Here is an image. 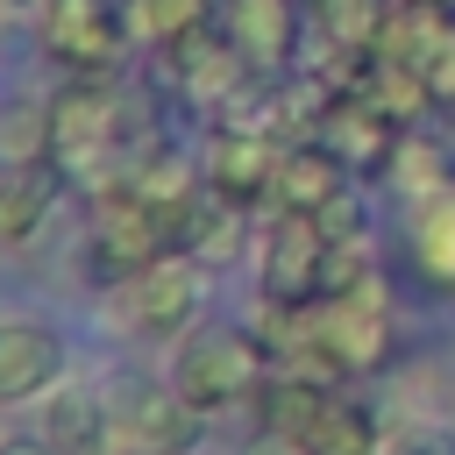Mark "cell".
<instances>
[{
	"mask_svg": "<svg viewBox=\"0 0 455 455\" xmlns=\"http://www.w3.org/2000/svg\"><path fill=\"white\" fill-rule=\"evenodd\" d=\"M391 21V0H320V28L334 50H377Z\"/></svg>",
	"mask_w": 455,
	"mask_h": 455,
	"instance_id": "cell-22",
	"label": "cell"
},
{
	"mask_svg": "<svg viewBox=\"0 0 455 455\" xmlns=\"http://www.w3.org/2000/svg\"><path fill=\"white\" fill-rule=\"evenodd\" d=\"M92 242L135 277L142 263H156V256H171L178 242H171V220L149 206V199H135L128 185H100V220H92Z\"/></svg>",
	"mask_w": 455,
	"mask_h": 455,
	"instance_id": "cell-9",
	"label": "cell"
},
{
	"mask_svg": "<svg viewBox=\"0 0 455 455\" xmlns=\"http://www.w3.org/2000/svg\"><path fill=\"white\" fill-rule=\"evenodd\" d=\"M419 78H427L434 107H455V28H448V36H441V50L419 64Z\"/></svg>",
	"mask_w": 455,
	"mask_h": 455,
	"instance_id": "cell-25",
	"label": "cell"
},
{
	"mask_svg": "<svg viewBox=\"0 0 455 455\" xmlns=\"http://www.w3.org/2000/svg\"><path fill=\"white\" fill-rule=\"evenodd\" d=\"M228 36H235V50H242L256 71H277V64L291 57L299 7H291V0H228Z\"/></svg>",
	"mask_w": 455,
	"mask_h": 455,
	"instance_id": "cell-15",
	"label": "cell"
},
{
	"mask_svg": "<svg viewBox=\"0 0 455 455\" xmlns=\"http://www.w3.org/2000/svg\"><path fill=\"white\" fill-rule=\"evenodd\" d=\"M384 178L398 192H412V199H434V192H448V149L434 135H419V128H398V149H391Z\"/></svg>",
	"mask_w": 455,
	"mask_h": 455,
	"instance_id": "cell-19",
	"label": "cell"
},
{
	"mask_svg": "<svg viewBox=\"0 0 455 455\" xmlns=\"http://www.w3.org/2000/svg\"><path fill=\"white\" fill-rule=\"evenodd\" d=\"M249 455H299V448H291V441H277V434H263V441H256Z\"/></svg>",
	"mask_w": 455,
	"mask_h": 455,
	"instance_id": "cell-27",
	"label": "cell"
},
{
	"mask_svg": "<svg viewBox=\"0 0 455 455\" xmlns=\"http://www.w3.org/2000/svg\"><path fill=\"white\" fill-rule=\"evenodd\" d=\"M434 7H455V0H434Z\"/></svg>",
	"mask_w": 455,
	"mask_h": 455,
	"instance_id": "cell-30",
	"label": "cell"
},
{
	"mask_svg": "<svg viewBox=\"0 0 455 455\" xmlns=\"http://www.w3.org/2000/svg\"><path fill=\"white\" fill-rule=\"evenodd\" d=\"M171 384L199 405V412H228L242 398H256L270 384V348L249 334V327H206L178 348L171 363Z\"/></svg>",
	"mask_w": 455,
	"mask_h": 455,
	"instance_id": "cell-2",
	"label": "cell"
},
{
	"mask_svg": "<svg viewBox=\"0 0 455 455\" xmlns=\"http://www.w3.org/2000/svg\"><path fill=\"white\" fill-rule=\"evenodd\" d=\"M121 306H128V327L142 341H178L192 327V313H199V263L178 256V249L156 256V263H142L121 284Z\"/></svg>",
	"mask_w": 455,
	"mask_h": 455,
	"instance_id": "cell-5",
	"label": "cell"
},
{
	"mask_svg": "<svg viewBox=\"0 0 455 455\" xmlns=\"http://www.w3.org/2000/svg\"><path fill=\"white\" fill-rule=\"evenodd\" d=\"M121 185H128L135 199H149L164 220H178V213L206 192V171H199V164H185L178 149H156V156H142L135 171H121Z\"/></svg>",
	"mask_w": 455,
	"mask_h": 455,
	"instance_id": "cell-16",
	"label": "cell"
},
{
	"mask_svg": "<svg viewBox=\"0 0 455 455\" xmlns=\"http://www.w3.org/2000/svg\"><path fill=\"white\" fill-rule=\"evenodd\" d=\"M57 192H64V171H57V156L0 164V249H21V242H36V228L50 220Z\"/></svg>",
	"mask_w": 455,
	"mask_h": 455,
	"instance_id": "cell-10",
	"label": "cell"
},
{
	"mask_svg": "<svg viewBox=\"0 0 455 455\" xmlns=\"http://www.w3.org/2000/svg\"><path fill=\"white\" fill-rule=\"evenodd\" d=\"M0 156H7V164L50 156V107H43V100H14V107H0Z\"/></svg>",
	"mask_w": 455,
	"mask_h": 455,
	"instance_id": "cell-23",
	"label": "cell"
},
{
	"mask_svg": "<svg viewBox=\"0 0 455 455\" xmlns=\"http://www.w3.org/2000/svg\"><path fill=\"white\" fill-rule=\"evenodd\" d=\"M57 377H64V341L50 327H36V320L0 327V405L43 398V391H57Z\"/></svg>",
	"mask_w": 455,
	"mask_h": 455,
	"instance_id": "cell-11",
	"label": "cell"
},
{
	"mask_svg": "<svg viewBox=\"0 0 455 455\" xmlns=\"http://www.w3.org/2000/svg\"><path fill=\"white\" fill-rule=\"evenodd\" d=\"M43 441L57 455H114V405L100 391L57 384V398L43 405Z\"/></svg>",
	"mask_w": 455,
	"mask_h": 455,
	"instance_id": "cell-13",
	"label": "cell"
},
{
	"mask_svg": "<svg viewBox=\"0 0 455 455\" xmlns=\"http://www.w3.org/2000/svg\"><path fill=\"white\" fill-rule=\"evenodd\" d=\"M0 455H57L50 441H28V434H14V441H0Z\"/></svg>",
	"mask_w": 455,
	"mask_h": 455,
	"instance_id": "cell-26",
	"label": "cell"
},
{
	"mask_svg": "<svg viewBox=\"0 0 455 455\" xmlns=\"http://www.w3.org/2000/svg\"><path fill=\"white\" fill-rule=\"evenodd\" d=\"M121 7H128V36L149 43V50H171L178 36H192V28L213 21L206 0H121Z\"/></svg>",
	"mask_w": 455,
	"mask_h": 455,
	"instance_id": "cell-20",
	"label": "cell"
},
{
	"mask_svg": "<svg viewBox=\"0 0 455 455\" xmlns=\"http://www.w3.org/2000/svg\"><path fill=\"white\" fill-rule=\"evenodd\" d=\"M313 220H320V235H327V242H363V228H370V220H363V192H355V185H348V192H334Z\"/></svg>",
	"mask_w": 455,
	"mask_h": 455,
	"instance_id": "cell-24",
	"label": "cell"
},
{
	"mask_svg": "<svg viewBox=\"0 0 455 455\" xmlns=\"http://www.w3.org/2000/svg\"><path fill=\"white\" fill-rule=\"evenodd\" d=\"M256 405H263V434H277V441H306V427H313V412L327 405V384H313V377H299V370H277L263 391H256Z\"/></svg>",
	"mask_w": 455,
	"mask_h": 455,
	"instance_id": "cell-17",
	"label": "cell"
},
{
	"mask_svg": "<svg viewBox=\"0 0 455 455\" xmlns=\"http://www.w3.org/2000/svg\"><path fill=\"white\" fill-rule=\"evenodd\" d=\"M114 455H149V448H135V441H128V448H114Z\"/></svg>",
	"mask_w": 455,
	"mask_h": 455,
	"instance_id": "cell-29",
	"label": "cell"
},
{
	"mask_svg": "<svg viewBox=\"0 0 455 455\" xmlns=\"http://www.w3.org/2000/svg\"><path fill=\"white\" fill-rule=\"evenodd\" d=\"M334 192H348V156L334 142H320V135L291 142L284 149V171H277V206L284 213H320Z\"/></svg>",
	"mask_w": 455,
	"mask_h": 455,
	"instance_id": "cell-12",
	"label": "cell"
},
{
	"mask_svg": "<svg viewBox=\"0 0 455 455\" xmlns=\"http://www.w3.org/2000/svg\"><path fill=\"white\" fill-rule=\"evenodd\" d=\"M21 7H36V0H0V14H21Z\"/></svg>",
	"mask_w": 455,
	"mask_h": 455,
	"instance_id": "cell-28",
	"label": "cell"
},
{
	"mask_svg": "<svg viewBox=\"0 0 455 455\" xmlns=\"http://www.w3.org/2000/svg\"><path fill=\"white\" fill-rule=\"evenodd\" d=\"M320 270H327V235L313 213H277L263 235V299L270 306H306L320 299Z\"/></svg>",
	"mask_w": 455,
	"mask_h": 455,
	"instance_id": "cell-8",
	"label": "cell"
},
{
	"mask_svg": "<svg viewBox=\"0 0 455 455\" xmlns=\"http://www.w3.org/2000/svg\"><path fill=\"white\" fill-rule=\"evenodd\" d=\"M114 427L121 441L149 448V455H192L206 434V412L178 391V384H149V377H121L114 384Z\"/></svg>",
	"mask_w": 455,
	"mask_h": 455,
	"instance_id": "cell-4",
	"label": "cell"
},
{
	"mask_svg": "<svg viewBox=\"0 0 455 455\" xmlns=\"http://www.w3.org/2000/svg\"><path fill=\"white\" fill-rule=\"evenodd\" d=\"M199 171H206V185H213L220 199L249 206V199H277L284 149H277V135H270V128L220 121V128H213V142H206V156H199Z\"/></svg>",
	"mask_w": 455,
	"mask_h": 455,
	"instance_id": "cell-6",
	"label": "cell"
},
{
	"mask_svg": "<svg viewBox=\"0 0 455 455\" xmlns=\"http://www.w3.org/2000/svg\"><path fill=\"white\" fill-rule=\"evenodd\" d=\"M171 242H178V256H192L199 270H206V263H228V256L242 249V206L206 185V192L171 220Z\"/></svg>",
	"mask_w": 455,
	"mask_h": 455,
	"instance_id": "cell-14",
	"label": "cell"
},
{
	"mask_svg": "<svg viewBox=\"0 0 455 455\" xmlns=\"http://www.w3.org/2000/svg\"><path fill=\"white\" fill-rule=\"evenodd\" d=\"M43 43L71 78H107L128 50V7L121 0H43Z\"/></svg>",
	"mask_w": 455,
	"mask_h": 455,
	"instance_id": "cell-3",
	"label": "cell"
},
{
	"mask_svg": "<svg viewBox=\"0 0 455 455\" xmlns=\"http://www.w3.org/2000/svg\"><path fill=\"white\" fill-rule=\"evenodd\" d=\"M299 455H377V419H370L355 398H334V391H327V405L313 412Z\"/></svg>",
	"mask_w": 455,
	"mask_h": 455,
	"instance_id": "cell-18",
	"label": "cell"
},
{
	"mask_svg": "<svg viewBox=\"0 0 455 455\" xmlns=\"http://www.w3.org/2000/svg\"><path fill=\"white\" fill-rule=\"evenodd\" d=\"M50 156H57L64 178L114 185V171H121V100L107 92V78H71L50 100Z\"/></svg>",
	"mask_w": 455,
	"mask_h": 455,
	"instance_id": "cell-1",
	"label": "cell"
},
{
	"mask_svg": "<svg viewBox=\"0 0 455 455\" xmlns=\"http://www.w3.org/2000/svg\"><path fill=\"white\" fill-rule=\"evenodd\" d=\"M320 348L341 370H377L391 355V299H384V277H370L363 291L320 299Z\"/></svg>",
	"mask_w": 455,
	"mask_h": 455,
	"instance_id": "cell-7",
	"label": "cell"
},
{
	"mask_svg": "<svg viewBox=\"0 0 455 455\" xmlns=\"http://www.w3.org/2000/svg\"><path fill=\"white\" fill-rule=\"evenodd\" d=\"M412 249H419L427 277L455 284V185L434 192V199H419V213H412Z\"/></svg>",
	"mask_w": 455,
	"mask_h": 455,
	"instance_id": "cell-21",
	"label": "cell"
}]
</instances>
